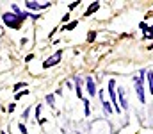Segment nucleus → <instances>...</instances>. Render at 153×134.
I'll use <instances>...</instances> for the list:
<instances>
[{"instance_id": "obj_1", "label": "nucleus", "mask_w": 153, "mask_h": 134, "mask_svg": "<svg viewBox=\"0 0 153 134\" xmlns=\"http://www.w3.org/2000/svg\"><path fill=\"white\" fill-rule=\"evenodd\" d=\"M144 70L139 72V75L134 77V84H135V93H137V98L141 104H144V88H143V79H144Z\"/></svg>"}, {"instance_id": "obj_2", "label": "nucleus", "mask_w": 153, "mask_h": 134, "mask_svg": "<svg viewBox=\"0 0 153 134\" xmlns=\"http://www.w3.org/2000/svg\"><path fill=\"white\" fill-rule=\"evenodd\" d=\"M2 20H4V23H5L7 27H11V29H20V25H22V22H23V20H22L18 14H14V13H4Z\"/></svg>"}, {"instance_id": "obj_3", "label": "nucleus", "mask_w": 153, "mask_h": 134, "mask_svg": "<svg viewBox=\"0 0 153 134\" xmlns=\"http://www.w3.org/2000/svg\"><path fill=\"white\" fill-rule=\"evenodd\" d=\"M116 81L114 79H111L109 81V95H111V104H114V109L117 111V113H121V107H119V104H117V98H116Z\"/></svg>"}, {"instance_id": "obj_4", "label": "nucleus", "mask_w": 153, "mask_h": 134, "mask_svg": "<svg viewBox=\"0 0 153 134\" xmlns=\"http://www.w3.org/2000/svg\"><path fill=\"white\" fill-rule=\"evenodd\" d=\"M61 57H62V50H57L53 55H50L45 63H43V68H50V66H55L59 61H61Z\"/></svg>"}, {"instance_id": "obj_5", "label": "nucleus", "mask_w": 153, "mask_h": 134, "mask_svg": "<svg viewBox=\"0 0 153 134\" xmlns=\"http://www.w3.org/2000/svg\"><path fill=\"white\" fill-rule=\"evenodd\" d=\"M50 5H52L50 2H43V4H38V2H34V0H27V2H25V7H27V9H32V11L46 9V7H50Z\"/></svg>"}, {"instance_id": "obj_6", "label": "nucleus", "mask_w": 153, "mask_h": 134, "mask_svg": "<svg viewBox=\"0 0 153 134\" xmlns=\"http://www.w3.org/2000/svg\"><path fill=\"white\" fill-rule=\"evenodd\" d=\"M117 98H119V107H121V109H128L126 95H125V89L123 88H119V91H117Z\"/></svg>"}, {"instance_id": "obj_7", "label": "nucleus", "mask_w": 153, "mask_h": 134, "mask_svg": "<svg viewBox=\"0 0 153 134\" xmlns=\"http://www.w3.org/2000/svg\"><path fill=\"white\" fill-rule=\"evenodd\" d=\"M100 98H102V104H103V109H105V115H111L112 113V106L107 102V98H105V91L102 89L100 91Z\"/></svg>"}, {"instance_id": "obj_8", "label": "nucleus", "mask_w": 153, "mask_h": 134, "mask_svg": "<svg viewBox=\"0 0 153 134\" xmlns=\"http://www.w3.org/2000/svg\"><path fill=\"white\" fill-rule=\"evenodd\" d=\"M85 84H87V91H89V95L94 97V95H96V86H94L93 77H87V79H85Z\"/></svg>"}, {"instance_id": "obj_9", "label": "nucleus", "mask_w": 153, "mask_h": 134, "mask_svg": "<svg viewBox=\"0 0 153 134\" xmlns=\"http://www.w3.org/2000/svg\"><path fill=\"white\" fill-rule=\"evenodd\" d=\"M98 9H100V2H93V4L87 7V11L84 13V16H91V14H93V13H96Z\"/></svg>"}, {"instance_id": "obj_10", "label": "nucleus", "mask_w": 153, "mask_h": 134, "mask_svg": "<svg viewBox=\"0 0 153 134\" xmlns=\"http://www.w3.org/2000/svg\"><path fill=\"white\" fill-rule=\"evenodd\" d=\"M146 77H148V84H150V93L153 95V70L146 72Z\"/></svg>"}, {"instance_id": "obj_11", "label": "nucleus", "mask_w": 153, "mask_h": 134, "mask_svg": "<svg viewBox=\"0 0 153 134\" xmlns=\"http://www.w3.org/2000/svg\"><path fill=\"white\" fill-rule=\"evenodd\" d=\"M73 81L76 82V97L82 98V88H80V79L78 77H73Z\"/></svg>"}, {"instance_id": "obj_12", "label": "nucleus", "mask_w": 153, "mask_h": 134, "mask_svg": "<svg viewBox=\"0 0 153 134\" xmlns=\"http://www.w3.org/2000/svg\"><path fill=\"white\" fill-rule=\"evenodd\" d=\"M46 102L53 107V104H55V97H53V95H46Z\"/></svg>"}, {"instance_id": "obj_13", "label": "nucleus", "mask_w": 153, "mask_h": 134, "mask_svg": "<svg viewBox=\"0 0 153 134\" xmlns=\"http://www.w3.org/2000/svg\"><path fill=\"white\" fill-rule=\"evenodd\" d=\"M76 23H78V22H71V23H68V25L64 27V31H73V29L76 27Z\"/></svg>"}, {"instance_id": "obj_14", "label": "nucleus", "mask_w": 153, "mask_h": 134, "mask_svg": "<svg viewBox=\"0 0 153 134\" xmlns=\"http://www.w3.org/2000/svg\"><path fill=\"white\" fill-rule=\"evenodd\" d=\"M94 38H96V32H93V31H91V32L87 34V41H93Z\"/></svg>"}, {"instance_id": "obj_15", "label": "nucleus", "mask_w": 153, "mask_h": 134, "mask_svg": "<svg viewBox=\"0 0 153 134\" xmlns=\"http://www.w3.org/2000/svg\"><path fill=\"white\" fill-rule=\"evenodd\" d=\"M29 93V89H23V91H20V93H16V98H22L23 95H27Z\"/></svg>"}, {"instance_id": "obj_16", "label": "nucleus", "mask_w": 153, "mask_h": 134, "mask_svg": "<svg viewBox=\"0 0 153 134\" xmlns=\"http://www.w3.org/2000/svg\"><path fill=\"white\" fill-rule=\"evenodd\" d=\"M18 127H20V133H22V134H27V127H25L23 124H20Z\"/></svg>"}, {"instance_id": "obj_17", "label": "nucleus", "mask_w": 153, "mask_h": 134, "mask_svg": "<svg viewBox=\"0 0 153 134\" xmlns=\"http://www.w3.org/2000/svg\"><path fill=\"white\" fill-rule=\"evenodd\" d=\"M29 113H30V109H25V111H23V115H22V118H23V120H27V118H29Z\"/></svg>"}, {"instance_id": "obj_18", "label": "nucleus", "mask_w": 153, "mask_h": 134, "mask_svg": "<svg viewBox=\"0 0 153 134\" xmlns=\"http://www.w3.org/2000/svg\"><path fill=\"white\" fill-rule=\"evenodd\" d=\"M78 4H80V2H71V4H70V9H75Z\"/></svg>"}, {"instance_id": "obj_19", "label": "nucleus", "mask_w": 153, "mask_h": 134, "mask_svg": "<svg viewBox=\"0 0 153 134\" xmlns=\"http://www.w3.org/2000/svg\"><path fill=\"white\" fill-rule=\"evenodd\" d=\"M22 86H25V84H23V82H18V84H14V89H20Z\"/></svg>"}, {"instance_id": "obj_20", "label": "nucleus", "mask_w": 153, "mask_h": 134, "mask_svg": "<svg viewBox=\"0 0 153 134\" xmlns=\"http://www.w3.org/2000/svg\"><path fill=\"white\" fill-rule=\"evenodd\" d=\"M32 57H34V55H32V54H29V55H27V57H25V61H27V63H29V61H32Z\"/></svg>"}, {"instance_id": "obj_21", "label": "nucleus", "mask_w": 153, "mask_h": 134, "mask_svg": "<svg viewBox=\"0 0 153 134\" xmlns=\"http://www.w3.org/2000/svg\"><path fill=\"white\" fill-rule=\"evenodd\" d=\"M0 134H5V133H0Z\"/></svg>"}]
</instances>
